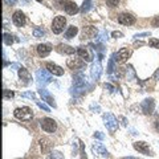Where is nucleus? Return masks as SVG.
<instances>
[{
  "instance_id": "obj_1",
  "label": "nucleus",
  "mask_w": 159,
  "mask_h": 159,
  "mask_svg": "<svg viewBox=\"0 0 159 159\" xmlns=\"http://www.w3.org/2000/svg\"><path fill=\"white\" fill-rule=\"evenodd\" d=\"M86 76L82 72L77 73L76 76L73 77V94H78L80 92H82L85 89V85H86Z\"/></svg>"
},
{
  "instance_id": "obj_2",
  "label": "nucleus",
  "mask_w": 159,
  "mask_h": 159,
  "mask_svg": "<svg viewBox=\"0 0 159 159\" xmlns=\"http://www.w3.org/2000/svg\"><path fill=\"white\" fill-rule=\"evenodd\" d=\"M52 81V76L49 74L45 69H39L36 72V82L39 89H44V86Z\"/></svg>"
},
{
  "instance_id": "obj_3",
  "label": "nucleus",
  "mask_w": 159,
  "mask_h": 159,
  "mask_svg": "<svg viewBox=\"0 0 159 159\" xmlns=\"http://www.w3.org/2000/svg\"><path fill=\"white\" fill-rule=\"evenodd\" d=\"M13 116L17 119H21V121H31L33 117V113H32L31 107L24 106V107H17L16 110L13 111Z\"/></svg>"
},
{
  "instance_id": "obj_4",
  "label": "nucleus",
  "mask_w": 159,
  "mask_h": 159,
  "mask_svg": "<svg viewBox=\"0 0 159 159\" xmlns=\"http://www.w3.org/2000/svg\"><path fill=\"white\" fill-rule=\"evenodd\" d=\"M103 123H105L106 129L110 133H114L118 129V119L113 116L111 113H106L103 114Z\"/></svg>"
},
{
  "instance_id": "obj_5",
  "label": "nucleus",
  "mask_w": 159,
  "mask_h": 159,
  "mask_svg": "<svg viewBox=\"0 0 159 159\" xmlns=\"http://www.w3.org/2000/svg\"><path fill=\"white\" fill-rule=\"evenodd\" d=\"M65 24H66V19L64 17V16H57V17H54L53 19V23H52V31L53 33H61L64 31V27H65Z\"/></svg>"
},
{
  "instance_id": "obj_6",
  "label": "nucleus",
  "mask_w": 159,
  "mask_h": 159,
  "mask_svg": "<svg viewBox=\"0 0 159 159\" xmlns=\"http://www.w3.org/2000/svg\"><path fill=\"white\" fill-rule=\"evenodd\" d=\"M40 125H41L43 130L47 133H54L57 129V123L52 118H43L41 121H40Z\"/></svg>"
},
{
  "instance_id": "obj_7",
  "label": "nucleus",
  "mask_w": 159,
  "mask_h": 159,
  "mask_svg": "<svg viewBox=\"0 0 159 159\" xmlns=\"http://www.w3.org/2000/svg\"><path fill=\"white\" fill-rule=\"evenodd\" d=\"M77 53H78V56L85 60L86 62H90L94 58L93 53L90 52V49H89L88 47H80V48L77 49Z\"/></svg>"
},
{
  "instance_id": "obj_8",
  "label": "nucleus",
  "mask_w": 159,
  "mask_h": 159,
  "mask_svg": "<svg viewBox=\"0 0 159 159\" xmlns=\"http://www.w3.org/2000/svg\"><path fill=\"white\" fill-rule=\"evenodd\" d=\"M118 21L122 24V25H133L135 23V17L130 13H121L118 16Z\"/></svg>"
},
{
  "instance_id": "obj_9",
  "label": "nucleus",
  "mask_w": 159,
  "mask_h": 159,
  "mask_svg": "<svg viewBox=\"0 0 159 159\" xmlns=\"http://www.w3.org/2000/svg\"><path fill=\"white\" fill-rule=\"evenodd\" d=\"M117 61L119 64H123L126 61V60L131 56V51L130 49H127V48H122V49H119V51L117 52Z\"/></svg>"
},
{
  "instance_id": "obj_10",
  "label": "nucleus",
  "mask_w": 159,
  "mask_h": 159,
  "mask_svg": "<svg viewBox=\"0 0 159 159\" xmlns=\"http://www.w3.org/2000/svg\"><path fill=\"white\" fill-rule=\"evenodd\" d=\"M142 111L145 114H151L154 111V107H155V102H154L152 98H147L142 102Z\"/></svg>"
},
{
  "instance_id": "obj_11",
  "label": "nucleus",
  "mask_w": 159,
  "mask_h": 159,
  "mask_svg": "<svg viewBox=\"0 0 159 159\" xmlns=\"http://www.w3.org/2000/svg\"><path fill=\"white\" fill-rule=\"evenodd\" d=\"M12 20H13V23H15V25H17V27H23L24 24H25V15H24L21 11H16L13 13V16H12Z\"/></svg>"
},
{
  "instance_id": "obj_12",
  "label": "nucleus",
  "mask_w": 159,
  "mask_h": 159,
  "mask_svg": "<svg viewBox=\"0 0 159 159\" xmlns=\"http://www.w3.org/2000/svg\"><path fill=\"white\" fill-rule=\"evenodd\" d=\"M39 94L41 96V98H43V101H45L47 103H49L51 106H53V107H56V102H54V98L49 94V92L48 90H45V89H40L39 90Z\"/></svg>"
},
{
  "instance_id": "obj_13",
  "label": "nucleus",
  "mask_w": 159,
  "mask_h": 159,
  "mask_svg": "<svg viewBox=\"0 0 159 159\" xmlns=\"http://www.w3.org/2000/svg\"><path fill=\"white\" fill-rule=\"evenodd\" d=\"M66 64L70 69H82L85 66V61H82L81 57L80 58H69Z\"/></svg>"
},
{
  "instance_id": "obj_14",
  "label": "nucleus",
  "mask_w": 159,
  "mask_h": 159,
  "mask_svg": "<svg viewBox=\"0 0 159 159\" xmlns=\"http://www.w3.org/2000/svg\"><path fill=\"white\" fill-rule=\"evenodd\" d=\"M101 73H102V66H101V61L98 60L97 62H94L92 65V78L94 81H97L99 76H101Z\"/></svg>"
},
{
  "instance_id": "obj_15",
  "label": "nucleus",
  "mask_w": 159,
  "mask_h": 159,
  "mask_svg": "<svg viewBox=\"0 0 159 159\" xmlns=\"http://www.w3.org/2000/svg\"><path fill=\"white\" fill-rule=\"evenodd\" d=\"M47 69L49 72H51L53 76H62L64 74V69L61 68V66H58V65H56V64H52V62H48L47 64Z\"/></svg>"
},
{
  "instance_id": "obj_16",
  "label": "nucleus",
  "mask_w": 159,
  "mask_h": 159,
  "mask_svg": "<svg viewBox=\"0 0 159 159\" xmlns=\"http://www.w3.org/2000/svg\"><path fill=\"white\" fill-rule=\"evenodd\" d=\"M56 51H57L58 53H61V54H73V53L77 52L73 47L65 45V44H58V45L56 47Z\"/></svg>"
},
{
  "instance_id": "obj_17",
  "label": "nucleus",
  "mask_w": 159,
  "mask_h": 159,
  "mask_svg": "<svg viewBox=\"0 0 159 159\" xmlns=\"http://www.w3.org/2000/svg\"><path fill=\"white\" fill-rule=\"evenodd\" d=\"M97 28L96 27H85L82 29V37L84 39H93L97 37Z\"/></svg>"
},
{
  "instance_id": "obj_18",
  "label": "nucleus",
  "mask_w": 159,
  "mask_h": 159,
  "mask_svg": "<svg viewBox=\"0 0 159 159\" xmlns=\"http://www.w3.org/2000/svg\"><path fill=\"white\" fill-rule=\"evenodd\" d=\"M64 8H65V12L68 15H76L80 9H78V6L74 2H66L64 4Z\"/></svg>"
},
{
  "instance_id": "obj_19",
  "label": "nucleus",
  "mask_w": 159,
  "mask_h": 159,
  "mask_svg": "<svg viewBox=\"0 0 159 159\" xmlns=\"http://www.w3.org/2000/svg\"><path fill=\"white\" fill-rule=\"evenodd\" d=\"M51 51H52V47L49 44H40V45H37V53L41 57H47L51 53Z\"/></svg>"
},
{
  "instance_id": "obj_20",
  "label": "nucleus",
  "mask_w": 159,
  "mask_h": 159,
  "mask_svg": "<svg viewBox=\"0 0 159 159\" xmlns=\"http://www.w3.org/2000/svg\"><path fill=\"white\" fill-rule=\"evenodd\" d=\"M93 151L97 154V155H102V157H110V154H109V151L106 150L105 147H103L101 143H96V145H93Z\"/></svg>"
},
{
  "instance_id": "obj_21",
  "label": "nucleus",
  "mask_w": 159,
  "mask_h": 159,
  "mask_svg": "<svg viewBox=\"0 0 159 159\" xmlns=\"http://www.w3.org/2000/svg\"><path fill=\"white\" fill-rule=\"evenodd\" d=\"M134 148L142 154H146V155L150 154V147H148V145L146 142H135L134 143Z\"/></svg>"
},
{
  "instance_id": "obj_22",
  "label": "nucleus",
  "mask_w": 159,
  "mask_h": 159,
  "mask_svg": "<svg viewBox=\"0 0 159 159\" xmlns=\"http://www.w3.org/2000/svg\"><path fill=\"white\" fill-rule=\"evenodd\" d=\"M19 76H20V80H23V84H27L29 82V80H31V74H29V72L25 68H21L19 70Z\"/></svg>"
},
{
  "instance_id": "obj_23",
  "label": "nucleus",
  "mask_w": 159,
  "mask_h": 159,
  "mask_svg": "<svg viewBox=\"0 0 159 159\" xmlns=\"http://www.w3.org/2000/svg\"><path fill=\"white\" fill-rule=\"evenodd\" d=\"M40 143H41V150H43L44 154H48L49 151H51L52 143H51V141H49V139L44 138V139H41V141H40Z\"/></svg>"
},
{
  "instance_id": "obj_24",
  "label": "nucleus",
  "mask_w": 159,
  "mask_h": 159,
  "mask_svg": "<svg viewBox=\"0 0 159 159\" xmlns=\"http://www.w3.org/2000/svg\"><path fill=\"white\" fill-rule=\"evenodd\" d=\"M77 33H78V28L74 27V25H70V27L66 29V32H65V39L70 40V39H73L74 36H76Z\"/></svg>"
},
{
  "instance_id": "obj_25",
  "label": "nucleus",
  "mask_w": 159,
  "mask_h": 159,
  "mask_svg": "<svg viewBox=\"0 0 159 159\" xmlns=\"http://www.w3.org/2000/svg\"><path fill=\"white\" fill-rule=\"evenodd\" d=\"M96 40H97V43H98V44L105 43L106 40H107V32L105 31V29H102V31L98 33V36H97V39H96Z\"/></svg>"
},
{
  "instance_id": "obj_26",
  "label": "nucleus",
  "mask_w": 159,
  "mask_h": 159,
  "mask_svg": "<svg viewBox=\"0 0 159 159\" xmlns=\"http://www.w3.org/2000/svg\"><path fill=\"white\" fill-rule=\"evenodd\" d=\"M45 34V31H44L43 27H36L33 29V36L34 37H43Z\"/></svg>"
},
{
  "instance_id": "obj_27",
  "label": "nucleus",
  "mask_w": 159,
  "mask_h": 159,
  "mask_svg": "<svg viewBox=\"0 0 159 159\" xmlns=\"http://www.w3.org/2000/svg\"><path fill=\"white\" fill-rule=\"evenodd\" d=\"M114 57H116V54H111L110 60H109V65H107V73L111 74L114 72V69H116V66H114Z\"/></svg>"
},
{
  "instance_id": "obj_28",
  "label": "nucleus",
  "mask_w": 159,
  "mask_h": 159,
  "mask_svg": "<svg viewBox=\"0 0 159 159\" xmlns=\"http://www.w3.org/2000/svg\"><path fill=\"white\" fill-rule=\"evenodd\" d=\"M126 76H127V80H134L135 78V72H134V69L131 65H129L126 68Z\"/></svg>"
},
{
  "instance_id": "obj_29",
  "label": "nucleus",
  "mask_w": 159,
  "mask_h": 159,
  "mask_svg": "<svg viewBox=\"0 0 159 159\" xmlns=\"http://www.w3.org/2000/svg\"><path fill=\"white\" fill-rule=\"evenodd\" d=\"M13 41L15 40L11 33H4V44H6V45H12Z\"/></svg>"
},
{
  "instance_id": "obj_30",
  "label": "nucleus",
  "mask_w": 159,
  "mask_h": 159,
  "mask_svg": "<svg viewBox=\"0 0 159 159\" xmlns=\"http://www.w3.org/2000/svg\"><path fill=\"white\" fill-rule=\"evenodd\" d=\"M47 159H64V157H62V154L60 152V151H52L48 155Z\"/></svg>"
},
{
  "instance_id": "obj_31",
  "label": "nucleus",
  "mask_w": 159,
  "mask_h": 159,
  "mask_svg": "<svg viewBox=\"0 0 159 159\" xmlns=\"http://www.w3.org/2000/svg\"><path fill=\"white\" fill-rule=\"evenodd\" d=\"M90 8H92V0H84V4H82L81 11L85 13V12H88Z\"/></svg>"
},
{
  "instance_id": "obj_32",
  "label": "nucleus",
  "mask_w": 159,
  "mask_h": 159,
  "mask_svg": "<svg viewBox=\"0 0 159 159\" xmlns=\"http://www.w3.org/2000/svg\"><path fill=\"white\" fill-rule=\"evenodd\" d=\"M148 45H150L151 48L159 49V40L158 39H150V40H148Z\"/></svg>"
},
{
  "instance_id": "obj_33",
  "label": "nucleus",
  "mask_w": 159,
  "mask_h": 159,
  "mask_svg": "<svg viewBox=\"0 0 159 159\" xmlns=\"http://www.w3.org/2000/svg\"><path fill=\"white\" fill-rule=\"evenodd\" d=\"M36 103H37V106H39L40 109H43L44 111H48V113L51 111V109H49V107L45 105V103H43V102H40V101H36Z\"/></svg>"
},
{
  "instance_id": "obj_34",
  "label": "nucleus",
  "mask_w": 159,
  "mask_h": 159,
  "mask_svg": "<svg viewBox=\"0 0 159 159\" xmlns=\"http://www.w3.org/2000/svg\"><path fill=\"white\" fill-rule=\"evenodd\" d=\"M106 4L109 7H117L119 4V0H106Z\"/></svg>"
},
{
  "instance_id": "obj_35",
  "label": "nucleus",
  "mask_w": 159,
  "mask_h": 159,
  "mask_svg": "<svg viewBox=\"0 0 159 159\" xmlns=\"http://www.w3.org/2000/svg\"><path fill=\"white\" fill-rule=\"evenodd\" d=\"M147 36H150V32H143V33H138L134 36V39H142V37H147Z\"/></svg>"
},
{
  "instance_id": "obj_36",
  "label": "nucleus",
  "mask_w": 159,
  "mask_h": 159,
  "mask_svg": "<svg viewBox=\"0 0 159 159\" xmlns=\"http://www.w3.org/2000/svg\"><path fill=\"white\" fill-rule=\"evenodd\" d=\"M21 97H25V98H32V99H36V96L34 93H23Z\"/></svg>"
},
{
  "instance_id": "obj_37",
  "label": "nucleus",
  "mask_w": 159,
  "mask_h": 159,
  "mask_svg": "<svg viewBox=\"0 0 159 159\" xmlns=\"http://www.w3.org/2000/svg\"><path fill=\"white\" fill-rule=\"evenodd\" d=\"M9 68L11 69H21V65H20L19 62H12V64H9Z\"/></svg>"
},
{
  "instance_id": "obj_38",
  "label": "nucleus",
  "mask_w": 159,
  "mask_h": 159,
  "mask_svg": "<svg viewBox=\"0 0 159 159\" xmlns=\"http://www.w3.org/2000/svg\"><path fill=\"white\" fill-rule=\"evenodd\" d=\"M12 97H13V92L4 90V98H12Z\"/></svg>"
},
{
  "instance_id": "obj_39",
  "label": "nucleus",
  "mask_w": 159,
  "mask_h": 159,
  "mask_svg": "<svg viewBox=\"0 0 159 159\" xmlns=\"http://www.w3.org/2000/svg\"><path fill=\"white\" fill-rule=\"evenodd\" d=\"M111 36H113V37H116V39H119V37H122V36H123V33L116 31V32H113V33H111Z\"/></svg>"
},
{
  "instance_id": "obj_40",
  "label": "nucleus",
  "mask_w": 159,
  "mask_h": 159,
  "mask_svg": "<svg viewBox=\"0 0 159 159\" xmlns=\"http://www.w3.org/2000/svg\"><path fill=\"white\" fill-rule=\"evenodd\" d=\"M94 137L98 138V139H103V138H105V135H103V134H102L101 131H97L96 134H94Z\"/></svg>"
},
{
  "instance_id": "obj_41",
  "label": "nucleus",
  "mask_w": 159,
  "mask_h": 159,
  "mask_svg": "<svg viewBox=\"0 0 159 159\" xmlns=\"http://www.w3.org/2000/svg\"><path fill=\"white\" fill-rule=\"evenodd\" d=\"M152 25L154 27H159V16H157L155 19L152 20Z\"/></svg>"
},
{
  "instance_id": "obj_42",
  "label": "nucleus",
  "mask_w": 159,
  "mask_h": 159,
  "mask_svg": "<svg viewBox=\"0 0 159 159\" xmlns=\"http://www.w3.org/2000/svg\"><path fill=\"white\" fill-rule=\"evenodd\" d=\"M6 2H7L8 4H11V6H15V4L17 3V0H6Z\"/></svg>"
},
{
  "instance_id": "obj_43",
  "label": "nucleus",
  "mask_w": 159,
  "mask_h": 159,
  "mask_svg": "<svg viewBox=\"0 0 159 159\" xmlns=\"http://www.w3.org/2000/svg\"><path fill=\"white\" fill-rule=\"evenodd\" d=\"M155 129H157V130L159 131V118H158L157 121H155Z\"/></svg>"
},
{
  "instance_id": "obj_44",
  "label": "nucleus",
  "mask_w": 159,
  "mask_h": 159,
  "mask_svg": "<svg viewBox=\"0 0 159 159\" xmlns=\"http://www.w3.org/2000/svg\"><path fill=\"white\" fill-rule=\"evenodd\" d=\"M154 77H155L157 80H159V69H158V70L155 72V74H154Z\"/></svg>"
},
{
  "instance_id": "obj_45",
  "label": "nucleus",
  "mask_w": 159,
  "mask_h": 159,
  "mask_svg": "<svg viewBox=\"0 0 159 159\" xmlns=\"http://www.w3.org/2000/svg\"><path fill=\"white\" fill-rule=\"evenodd\" d=\"M122 159H137L135 157H126V158H122Z\"/></svg>"
},
{
  "instance_id": "obj_46",
  "label": "nucleus",
  "mask_w": 159,
  "mask_h": 159,
  "mask_svg": "<svg viewBox=\"0 0 159 159\" xmlns=\"http://www.w3.org/2000/svg\"><path fill=\"white\" fill-rule=\"evenodd\" d=\"M36 2H43V0H36Z\"/></svg>"
},
{
  "instance_id": "obj_47",
  "label": "nucleus",
  "mask_w": 159,
  "mask_h": 159,
  "mask_svg": "<svg viewBox=\"0 0 159 159\" xmlns=\"http://www.w3.org/2000/svg\"><path fill=\"white\" fill-rule=\"evenodd\" d=\"M56 2H62V0H56Z\"/></svg>"
}]
</instances>
